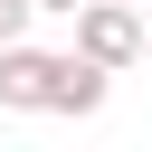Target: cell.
Returning <instances> with one entry per match:
<instances>
[{
  "label": "cell",
  "mask_w": 152,
  "mask_h": 152,
  "mask_svg": "<svg viewBox=\"0 0 152 152\" xmlns=\"http://www.w3.org/2000/svg\"><path fill=\"white\" fill-rule=\"evenodd\" d=\"M66 86H76V57L66 48H0V114H66Z\"/></svg>",
  "instance_id": "1"
},
{
  "label": "cell",
  "mask_w": 152,
  "mask_h": 152,
  "mask_svg": "<svg viewBox=\"0 0 152 152\" xmlns=\"http://www.w3.org/2000/svg\"><path fill=\"white\" fill-rule=\"evenodd\" d=\"M76 66H95V76H114V66H133L142 57V10H114V0H86L76 10V48H66Z\"/></svg>",
  "instance_id": "2"
},
{
  "label": "cell",
  "mask_w": 152,
  "mask_h": 152,
  "mask_svg": "<svg viewBox=\"0 0 152 152\" xmlns=\"http://www.w3.org/2000/svg\"><path fill=\"white\" fill-rule=\"evenodd\" d=\"M28 19H38L28 0H0V48H19V38H28Z\"/></svg>",
  "instance_id": "3"
},
{
  "label": "cell",
  "mask_w": 152,
  "mask_h": 152,
  "mask_svg": "<svg viewBox=\"0 0 152 152\" xmlns=\"http://www.w3.org/2000/svg\"><path fill=\"white\" fill-rule=\"evenodd\" d=\"M28 10H57V19H76V10H86V0H28Z\"/></svg>",
  "instance_id": "4"
},
{
  "label": "cell",
  "mask_w": 152,
  "mask_h": 152,
  "mask_svg": "<svg viewBox=\"0 0 152 152\" xmlns=\"http://www.w3.org/2000/svg\"><path fill=\"white\" fill-rule=\"evenodd\" d=\"M114 10H152V0H114Z\"/></svg>",
  "instance_id": "5"
},
{
  "label": "cell",
  "mask_w": 152,
  "mask_h": 152,
  "mask_svg": "<svg viewBox=\"0 0 152 152\" xmlns=\"http://www.w3.org/2000/svg\"><path fill=\"white\" fill-rule=\"evenodd\" d=\"M142 48H152V28H142Z\"/></svg>",
  "instance_id": "6"
}]
</instances>
